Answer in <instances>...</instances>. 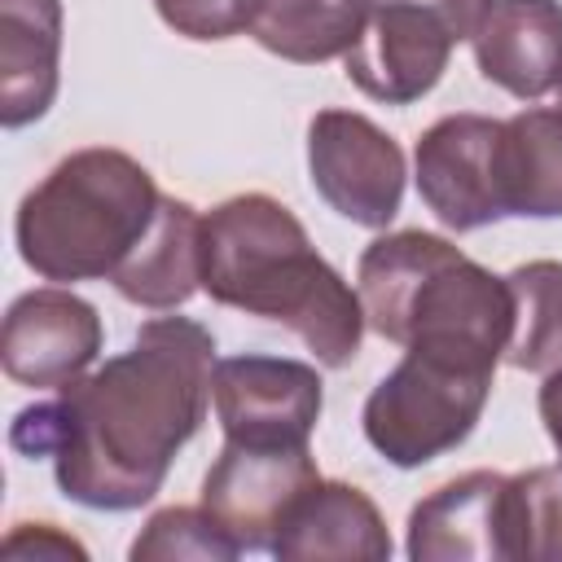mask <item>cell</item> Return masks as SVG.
I'll use <instances>...</instances> for the list:
<instances>
[{"label": "cell", "mask_w": 562, "mask_h": 562, "mask_svg": "<svg viewBox=\"0 0 562 562\" xmlns=\"http://www.w3.org/2000/svg\"><path fill=\"white\" fill-rule=\"evenodd\" d=\"M215 334L193 316H154L132 347L13 413L9 448L53 461L57 492L83 509L149 505L176 452L211 408Z\"/></svg>", "instance_id": "cell-1"}, {"label": "cell", "mask_w": 562, "mask_h": 562, "mask_svg": "<svg viewBox=\"0 0 562 562\" xmlns=\"http://www.w3.org/2000/svg\"><path fill=\"white\" fill-rule=\"evenodd\" d=\"M202 290L290 329L321 369H347L360 351V294L272 193H233L202 215Z\"/></svg>", "instance_id": "cell-2"}, {"label": "cell", "mask_w": 562, "mask_h": 562, "mask_svg": "<svg viewBox=\"0 0 562 562\" xmlns=\"http://www.w3.org/2000/svg\"><path fill=\"white\" fill-rule=\"evenodd\" d=\"M364 325L395 347H439L487 364L505 360L514 329L509 281L426 228L382 233L356 263Z\"/></svg>", "instance_id": "cell-3"}, {"label": "cell", "mask_w": 562, "mask_h": 562, "mask_svg": "<svg viewBox=\"0 0 562 562\" xmlns=\"http://www.w3.org/2000/svg\"><path fill=\"white\" fill-rule=\"evenodd\" d=\"M154 176L123 149L66 154L13 215L22 263L44 281H110L158 215Z\"/></svg>", "instance_id": "cell-4"}, {"label": "cell", "mask_w": 562, "mask_h": 562, "mask_svg": "<svg viewBox=\"0 0 562 562\" xmlns=\"http://www.w3.org/2000/svg\"><path fill=\"white\" fill-rule=\"evenodd\" d=\"M496 364L439 351L404 347V360L369 391L360 430L369 448L395 470H417L457 443H465L487 408Z\"/></svg>", "instance_id": "cell-5"}, {"label": "cell", "mask_w": 562, "mask_h": 562, "mask_svg": "<svg viewBox=\"0 0 562 562\" xmlns=\"http://www.w3.org/2000/svg\"><path fill=\"white\" fill-rule=\"evenodd\" d=\"M307 176L334 215L360 228H386L400 215L408 162L400 140L369 114L316 110L307 123Z\"/></svg>", "instance_id": "cell-6"}, {"label": "cell", "mask_w": 562, "mask_h": 562, "mask_svg": "<svg viewBox=\"0 0 562 562\" xmlns=\"http://www.w3.org/2000/svg\"><path fill=\"white\" fill-rule=\"evenodd\" d=\"M413 176L426 211L452 233L509 220L501 198V119L443 114L417 136Z\"/></svg>", "instance_id": "cell-7"}, {"label": "cell", "mask_w": 562, "mask_h": 562, "mask_svg": "<svg viewBox=\"0 0 562 562\" xmlns=\"http://www.w3.org/2000/svg\"><path fill=\"white\" fill-rule=\"evenodd\" d=\"M321 479L307 443H233L224 439L202 479V505L224 522L241 553H272L290 505Z\"/></svg>", "instance_id": "cell-8"}, {"label": "cell", "mask_w": 562, "mask_h": 562, "mask_svg": "<svg viewBox=\"0 0 562 562\" xmlns=\"http://www.w3.org/2000/svg\"><path fill=\"white\" fill-rule=\"evenodd\" d=\"M211 404L233 443H307L325 391L316 364L290 356H228L215 360Z\"/></svg>", "instance_id": "cell-9"}, {"label": "cell", "mask_w": 562, "mask_h": 562, "mask_svg": "<svg viewBox=\"0 0 562 562\" xmlns=\"http://www.w3.org/2000/svg\"><path fill=\"white\" fill-rule=\"evenodd\" d=\"M101 338L105 329L88 299L61 285H40L9 303L0 329V364L18 386L61 391L92 369Z\"/></svg>", "instance_id": "cell-10"}, {"label": "cell", "mask_w": 562, "mask_h": 562, "mask_svg": "<svg viewBox=\"0 0 562 562\" xmlns=\"http://www.w3.org/2000/svg\"><path fill=\"white\" fill-rule=\"evenodd\" d=\"M457 44L461 40L435 13L400 0H369V22L342 57V70L369 101L413 105L443 79Z\"/></svg>", "instance_id": "cell-11"}, {"label": "cell", "mask_w": 562, "mask_h": 562, "mask_svg": "<svg viewBox=\"0 0 562 562\" xmlns=\"http://www.w3.org/2000/svg\"><path fill=\"white\" fill-rule=\"evenodd\" d=\"M505 487L509 474L470 470L422 496L408 514L413 562H492L509 558L505 540Z\"/></svg>", "instance_id": "cell-12"}, {"label": "cell", "mask_w": 562, "mask_h": 562, "mask_svg": "<svg viewBox=\"0 0 562 562\" xmlns=\"http://www.w3.org/2000/svg\"><path fill=\"white\" fill-rule=\"evenodd\" d=\"M470 44L487 83L540 101L562 83V0H492Z\"/></svg>", "instance_id": "cell-13"}, {"label": "cell", "mask_w": 562, "mask_h": 562, "mask_svg": "<svg viewBox=\"0 0 562 562\" xmlns=\"http://www.w3.org/2000/svg\"><path fill=\"white\" fill-rule=\"evenodd\" d=\"M391 531L382 509L360 492L356 483L316 479L285 514L272 558L285 562H321V558H356V562H386L391 558Z\"/></svg>", "instance_id": "cell-14"}, {"label": "cell", "mask_w": 562, "mask_h": 562, "mask_svg": "<svg viewBox=\"0 0 562 562\" xmlns=\"http://www.w3.org/2000/svg\"><path fill=\"white\" fill-rule=\"evenodd\" d=\"M61 83V0H0V123H35Z\"/></svg>", "instance_id": "cell-15"}, {"label": "cell", "mask_w": 562, "mask_h": 562, "mask_svg": "<svg viewBox=\"0 0 562 562\" xmlns=\"http://www.w3.org/2000/svg\"><path fill=\"white\" fill-rule=\"evenodd\" d=\"M110 285L149 312H176L202 290V215L184 198L158 202L140 246L114 268Z\"/></svg>", "instance_id": "cell-16"}, {"label": "cell", "mask_w": 562, "mask_h": 562, "mask_svg": "<svg viewBox=\"0 0 562 562\" xmlns=\"http://www.w3.org/2000/svg\"><path fill=\"white\" fill-rule=\"evenodd\" d=\"M505 215L562 220V110H518L501 119Z\"/></svg>", "instance_id": "cell-17"}, {"label": "cell", "mask_w": 562, "mask_h": 562, "mask_svg": "<svg viewBox=\"0 0 562 562\" xmlns=\"http://www.w3.org/2000/svg\"><path fill=\"white\" fill-rule=\"evenodd\" d=\"M369 22V0H259L246 35L294 66L347 57Z\"/></svg>", "instance_id": "cell-18"}, {"label": "cell", "mask_w": 562, "mask_h": 562, "mask_svg": "<svg viewBox=\"0 0 562 562\" xmlns=\"http://www.w3.org/2000/svg\"><path fill=\"white\" fill-rule=\"evenodd\" d=\"M514 329L505 364L518 373H549L562 364V259L518 263L509 277Z\"/></svg>", "instance_id": "cell-19"}, {"label": "cell", "mask_w": 562, "mask_h": 562, "mask_svg": "<svg viewBox=\"0 0 562 562\" xmlns=\"http://www.w3.org/2000/svg\"><path fill=\"white\" fill-rule=\"evenodd\" d=\"M505 540L509 558H562V461L509 474Z\"/></svg>", "instance_id": "cell-20"}, {"label": "cell", "mask_w": 562, "mask_h": 562, "mask_svg": "<svg viewBox=\"0 0 562 562\" xmlns=\"http://www.w3.org/2000/svg\"><path fill=\"white\" fill-rule=\"evenodd\" d=\"M132 562H233L241 544L206 505H167L127 549Z\"/></svg>", "instance_id": "cell-21"}, {"label": "cell", "mask_w": 562, "mask_h": 562, "mask_svg": "<svg viewBox=\"0 0 562 562\" xmlns=\"http://www.w3.org/2000/svg\"><path fill=\"white\" fill-rule=\"evenodd\" d=\"M255 4L259 0H154L158 18L176 35L198 40V44H220V40L241 35L255 18Z\"/></svg>", "instance_id": "cell-22"}, {"label": "cell", "mask_w": 562, "mask_h": 562, "mask_svg": "<svg viewBox=\"0 0 562 562\" xmlns=\"http://www.w3.org/2000/svg\"><path fill=\"white\" fill-rule=\"evenodd\" d=\"M0 553H4V558H79V562L88 558V549H83L75 536L57 531L53 522H18V527L4 536Z\"/></svg>", "instance_id": "cell-23"}, {"label": "cell", "mask_w": 562, "mask_h": 562, "mask_svg": "<svg viewBox=\"0 0 562 562\" xmlns=\"http://www.w3.org/2000/svg\"><path fill=\"white\" fill-rule=\"evenodd\" d=\"M400 4H417V9L435 13L457 40H470L479 31V22H483V13H487L492 0H400Z\"/></svg>", "instance_id": "cell-24"}, {"label": "cell", "mask_w": 562, "mask_h": 562, "mask_svg": "<svg viewBox=\"0 0 562 562\" xmlns=\"http://www.w3.org/2000/svg\"><path fill=\"white\" fill-rule=\"evenodd\" d=\"M536 404H540V422H544V430H549V439L558 448V461H562V364L544 373Z\"/></svg>", "instance_id": "cell-25"}, {"label": "cell", "mask_w": 562, "mask_h": 562, "mask_svg": "<svg viewBox=\"0 0 562 562\" xmlns=\"http://www.w3.org/2000/svg\"><path fill=\"white\" fill-rule=\"evenodd\" d=\"M558 110H562V83H558Z\"/></svg>", "instance_id": "cell-26"}]
</instances>
